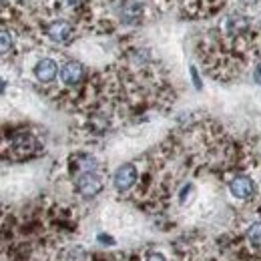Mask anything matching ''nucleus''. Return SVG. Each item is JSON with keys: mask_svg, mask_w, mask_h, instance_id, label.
<instances>
[{"mask_svg": "<svg viewBox=\"0 0 261 261\" xmlns=\"http://www.w3.org/2000/svg\"><path fill=\"white\" fill-rule=\"evenodd\" d=\"M253 81H255L257 85H261V59L257 61L255 68H253Z\"/></svg>", "mask_w": 261, "mask_h": 261, "instance_id": "obj_10", "label": "nucleus"}, {"mask_svg": "<svg viewBox=\"0 0 261 261\" xmlns=\"http://www.w3.org/2000/svg\"><path fill=\"white\" fill-rule=\"evenodd\" d=\"M83 76H85V68L76 61H68L61 68V81L66 87H76L83 81Z\"/></svg>", "mask_w": 261, "mask_h": 261, "instance_id": "obj_6", "label": "nucleus"}, {"mask_svg": "<svg viewBox=\"0 0 261 261\" xmlns=\"http://www.w3.org/2000/svg\"><path fill=\"white\" fill-rule=\"evenodd\" d=\"M74 189L81 197H95L102 191V179L97 173H79L74 179Z\"/></svg>", "mask_w": 261, "mask_h": 261, "instance_id": "obj_1", "label": "nucleus"}, {"mask_svg": "<svg viewBox=\"0 0 261 261\" xmlns=\"http://www.w3.org/2000/svg\"><path fill=\"white\" fill-rule=\"evenodd\" d=\"M46 36L55 42H68L72 36H74V29L68 20H53L48 27H46Z\"/></svg>", "mask_w": 261, "mask_h": 261, "instance_id": "obj_4", "label": "nucleus"}, {"mask_svg": "<svg viewBox=\"0 0 261 261\" xmlns=\"http://www.w3.org/2000/svg\"><path fill=\"white\" fill-rule=\"evenodd\" d=\"M229 191L235 199H241V201H247L251 199L253 193H255V181L247 175H237L231 179L229 183Z\"/></svg>", "mask_w": 261, "mask_h": 261, "instance_id": "obj_3", "label": "nucleus"}, {"mask_svg": "<svg viewBox=\"0 0 261 261\" xmlns=\"http://www.w3.org/2000/svg\"><path fill=\"white\" fill-rule=\"evenodd\" d=\"M10 145H12V153L18 155V157H29V155H33L34 151L38 149L36 139H34L33 135H29V133H20V135H16V137L12 139Z\"/></svg>", "mask_w": 261, "mask_h": 261, "instance_id": "obj_5", "label": "nucleus"}, {"mask_svg": "<svg viewBox=\"0 0 261 261\" xmlns=\"http://www.w3.org/2000/svg\"><path fill=\"white\" fill-rule=\"evenodd\" d=\"M245 239H247L249 249H253V251L261 253V221H255V223H251V225L247 227V231H245Z\"/></svg>", "mask_w": 261, "mask_h": 261, "instance_id": "obj_8", "label": "nucleus"}, {"mask_svg": "<svg viewBox=\"0 0 261 261\" xmlns=\"http://www.w3.org/2000/svg\"><path fill=\"white\" fill-rule=\"evenodd\" d=\"M57 74H59V65L53 61V59H40L36 66H34V76L42 83V85H46V83H53L55 79H57Z\"/></svg>", "mask_w": 261, "mask_h": 261, "instance_id": "obj_7", "label": "nucleus"}, {"mask_svg": "<svg viewBox=\"0 0 261 261\" xmlns=\"http://www.w3.org/2000/svg\"><path fill=\"white\" fill-rule=\"evenodd\" d=\"M137 181H139V171H137V167L133 163L121 165V167L117 169L115 177H113V185H115V189L121 191V193L133 189V187L137 185Z\"/></svg>", "mask_w": 261, "mask_h": 261, "instance_id": "obj_2", "label": "nucleus"}, {"mask_svg": "<svg viewBox=\"0 0 261 261\" xmlns=\"http://www.w3.org/2000/svg\"><path fill=\"white\" fill-rule=\"evenodd\" d=\"M8 48H12V36L8 34L6 29H2V55H8Z\"/></svg>", "mask_w": 261, "mask_h": 261, "instance_id": "obj_9", "label": "nucleus"}, {"mask_svg": "<svg viewBox=\"0 0 261 261\" xmlns=\"http://www.w3.org/2000/svg\"><path fill=\"white\" fill-rule=\"evenodd\" d=\"M145 261H167V257H165L163 253H159V251H153V253H149V257Z\"/></svg>", "mask_w": 261, "mask_h": 261, "instance_id": "obj_11", "label": "nucleus"}]
</instances>
